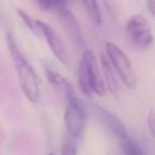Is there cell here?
<instances>
[{"mask_svg":"<svg viewBox=\"0 0 155 155\" xmlns=\"http://www.w3.org/2000/svg\"><path fill=\"white\" fill-rule=\"evenodd\" d=\"M6 41H7V47H8L13 65H15V70H16L22 92L30 103L38 104L41 98L39 78L34 68L30 65V63L27 61V58L21 52L19 47L17 46L11 34H7Z\"/></svg>","mask_w":155,"mask_h":155,"instance_id":"6da1fadb","label":"cell"},{"mask_svg":"<svg viewBox=\"0 0 155 155\" xmlns=\"http://www.w3.org/2000/svg\"><path fill=\"white\" fill-rule=\"evenodd\" d=\"M78 85L80 91L86 96H104L107 87L99 71L96 57L92 51L85 50L78 67Z\"/></svg>","mask_w":155,"mask_h":155,"instance_id":"7a4b0ae2","label":"cell"},{"mask_svg":"<svg viewBox=\"0 0 155 155\" xmlns=\"http://www.w3.org/2000/svg\"><path fill=\"white\" fill-rule=\"evenodd\" d=\"M63 86L65 88V96H67V105L64 109L65 130L71 139H78L84 133L86 125L85 107L68 80L64 82Z\"/></svg>","mask_w":155,"mask_h":155,"instance_id":"3957f363","label":"cell"},{"mask_svg":"<svg viewBox=\"0 0 155 155\" xmlns=\"http://www.w3.org/2000/svg\"><path fill=\"white\" fill-rule=\"evenodd\" d=\"M105 53L117 78L127 88H134L137 85V75L133 65L126 53L114 42L105 44Z\"/></svg>","mask_w":155,"mask_h":155,"instance_id":"277c9868","label":"cell"},{"mask_svg":"<svg viewBox=\"0 0 155 155\" xmlns=\"http://www.w3.org/2000/svg\"><path fill=\"white\" fill-rule=\"evenodd\" d=\"M126 33L130 41L138 48H148L153 42L151 28L143 15H133L126 23Z\"/></svg>","mask_w":155,"mask_h":155,"instance_id":"5b68a950","label":"cell"},{"mask_svg":"<svg viewBox=\"0 0 155 155\" xmlns=\"http://www.w3.org/2000/svg\"><path fill=\"white\" fill-rule=\"evenodd\" d=\"M36 27H38L39 34L45 38L50 50L56 56V58L63 64H69L68 51H67L64 44L62 42L61 38L58 36V34L52 29V27L50 24H47L46 22H42L40 19H36Z\"/></svg>","mask_w":155,"mask_h":155,"instance_id":"8992f818","label":"cell"},{"mask_svg":"<svg viewBox=\"0 0 155 155\" xmlns=\"http://www.w3.org/2000/svg\"><path fill=\"white\" fill-rule=\"evenodd\" d=\"M96 115H97L99 122L103 125V127L109 133H111L114 137H116L117 139H121L122 137L128 134L124 122L114 113L109 111L108 109L97 105L96 107Z\"/></svg>","mask_w":155,"mask_h":155,"instance_id":"52a82bcc","label":"cell"},{"mask_svg":"<svg viewBox=\"0 0 155 155\" xmlns=\"http://www.w3.org/2000/svg\"><path fill=\"white\" fill-rule=\"evenodd\" d=\"M59 21L62 27L64 28L67 35L69 36V39L71 40V42L76 46V47H82L84 46V38L81 34V29L80 25L76 21V18L74 17V15L67 8H61L59 11H57Z\"/></svg>","mask_w":155,"mask_h":155,"instance_id":"ba28073f","label":"cell"},{"mask_svg":"<svg viewBox=\"0 0 155 155\" xmlns=\"http://www.w3.org/2000/svg\"><path fill=\"white\" fill-rule=\"evenodd\" d=\"M101 67H102V73H103V81L105 84L107 90H109V92L111 94L119 96L120 94L119 78H117L114 68L111 67L109 59L104 54L101 56Z\"/></svg>","mask_w":155,"mask_h":155,"instance_id":"9c48e42d","label":"cell"},{"mask_svg":"<svg viewBox=\"0 0 155 155\" xmlns=\"http://www.w3.org/2000/svg\"><path fill=\"white\" fill-rule=\"evenodd\" d=\"M120 140L121 144V150L124 155H145L143 148L139 145V143L132 138L130 134L122 137Z\"/></svg>","mask_w":155,"mask_h":155,"instance_id":"30bf717a","label":"cell"},{"mask_svg":"<svg viewBox=\"0 0 155 155\" xmlns=\"http://www.w3.org/2000/svg\"><path fill=\"white\" fill-rule=\"evenodd\" d=\"M81 1L84 4V7H85L90 19L96 24H101L102 15H101V10H99L97 0H81Z\"/></svg>","mask_w":155,"mask_h":155,"instance_id":"8fae6325","label":"cell"},{"mask_svg":"<svg viewBox=\"0 0 155 155\" xmlns=\"http://www.w3.org/2000/svg\"><path fill=\"white\" fill-rule=\"evenodd\" d=\"M67 1L68 0H36L41 8L53 11H59L61 8L67 7Z\"/></svg>","mask_w":155,"mask_h":155,"instance_id":"7c38bea8","label":"cell"},{"mask_svg":"<svg viewBox=\"0 0 155 155\" xmlns=\"http://www.w3.org/2000/svg\"><path fill=\"white\" fill-rule=\"evenodd\" d=\"M17 13H18L19 18L22 19V22L28 27V29H29L33 34L40 35V34H39V30H38V27H36V19L31 18L25 11H23V10H21V8H17Z\"/></svg>","mask_w":155,"mask_h":155,"instance_id":"4fadbf2b","label":"cell"},{"mask_svg":"<svg viewBox=\"0 0 155 155\" xmlns=\"http://www.w3.org/2000/svg\"><path fill=\"white\" fill-rule=\"evenodd\" d=\"M46 71V78L47 80L52 84V85H64V82L67 81L64 76H62L57 70H54L51 67H46L45 68Z\"/></svg>","mask_w":155,"mask_h":155,"instance_id":"5bb4252c","label":"cell"},{"mask_svg":"<svg viewBox=\"0 0 155 155\" xmlns=\"http://www.w3.org/2000/svg\"><path fill=\"white\" fill-rule=\"evenodd\" d=\"M61 155H78V147L75 145V143L70 137L65 138V140L63 142Z\"/></svg>","mask_w":155,"mask_h":155,"instance_id":"9a60e30c","label":"cell"},{"mask_svg":"<svg viewBox=\"0 0 155 155\" xmlns=\"http://www.w3.org/2000/svg\"><path fill=\"white\" fill-rule=\"evenodd\" d=\"M147 126H148V130H149L150 134L155 138V111H154V110H150V111L148 113Z\"/></svg>","mask_w":155,"mask_h":155,"instance_id":"2e32d148","label":"cell"},{"mask_svg":"<svg viewBox=\"0 0 155 155\" xmlns=\"http://www.w3.org/2000/svg\"><path fill=\"white\" fill-rule=\"evenodd\" d=\"M148 2V10L149 12L155 17V0H147Z\"/></svg>","mask_w":155,"mask_h":155,"instance_id":"e0dca14e","label":"cell"},{"mask_svg":"<svg viewBox=\"0 0 155 155\" xmlns=\"http://www.w3.org/2000/svg\"><path fill=\"white\" fill-rule=\"evenodd\" d=\"M47 155H54V154H53V153H48Z\"/></svg>","mask_w":155,"mask_h":155,"instance_id":"ac0fdd59","label":"cell"}]
</instances>
